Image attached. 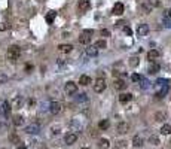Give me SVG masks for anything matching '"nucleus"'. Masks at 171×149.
I'll return each mask as SVG.
<instances>
[{"mask_svg": "<svg viewBox=\"0 0 171 149\" xmlns=\"http://www.w3.org/2000/svg\"><path fill=\"white\" fill-rule=\"evenodd\" d=\"M110 143H109V140L107 139H101L100 142H98V148L100 149H109Z\"/></svg>", "mask_w": 171, "mask_h": 149, "instance_id": "nucleus-22", "label": "nucleus"}, {"mask_svg": "<svg viewBox=\"0 0 171 149\" xmlns=\"http://www.w3.org/2000/svg\"><path fill=\"white\" fill-rule=\"evenodd\" d=\"M131 99H133V94H129V93H123V94L119 95V101L122 103V105H127V103H129Z\"/></svg>", "mask_w": 171, "mask_h": 149, "instance_id": "nucleus-13", "label": "nucleus"}, {"mask_svg": "<svg viewBox=\"0 0 171 149\" xmlns=\"http://www.w3.org/2000/svg\"><path fill=\"white\" fill-rule=\"evenodd\" d=\"M156 97L158 99H162V97H165L167 91H168V81L167 79H158L156 83Z\"/></svg>", "mask_w": 171, "mask_h": 149, "instance_id": "nucleus-1", "label": "nucleus"}, {"mask_svg": "<svg viewBox=\"0 0 171 149\" xmlns=\"http://www.w3.org/2000/svg\"><path fill=\"white\" fill-rule=\"evenodd\" d=\"M158 57H159V51H156V49H152V51H149V52H147L149 61H155Z\"/></svg>", "mask_w": 171, "mask_h": 149, "instance_id": "nucleus-18", "label": "nucleus"}, {"mask_svg": "<svg viewBox=\"0 0 171 149\" xmlns=\"http://www.w3.org/2000/svg\"><path fill=\"white\" fill-rule=\"evenodd\" d=\"M94 34V30H85L83 33L79 36V43H83V45H86L91 42V37H92Z\"/></svg>", "mask_w": 171, "mask_h": 149, "instance_id": "nucleus-3", "label": "nucleus"}, {"mask_svg": "<svg viewBox=\"0 0 171 149\" xmlns=\"http://www.w3.org/2000/svg\"><path fill=\"white\" fill-rule=\"evenodd\" d=\"M24 124V119H22V116L21 115H17L15 118H14V125L19 127V125H22Z\"/></svg>", "mask_w": 171, "mask_h": 149, "instance_id": "nucleus-27", "label": "nucleus"}, {"mask_svg": "<svg viewBox=\"0 0 171 149\" xmlns=\"http://www.w3.org/2000/svg\"><path fill=\"white\" fill-rule=\"evenodd\" d=\"M116 148H119V149H125V148H127V142L119 140V142H118V145H116Z\"/></svg>", "mask_w": 171, "mask_h": 149, "instance_id": "nucleus-34", "label": "nucleus"}, {"mask_svg": "<svg viewBox=\"0 0 171 149\" xmlns=\"http://www.w3.org/2000/svg\"><path fill=\"white\" fill-rule=\"evenodd\" d=\"M123 24H125L123 21H118L116 23V27H123Z\"/></svg>", "mask_w": 171, "mask_h": 149, "instance_id": "nucleus-43", "label": "nucleus"}, {"mask_svg": "<svg viewBox=\"0 0 171 149\" xmlns=\"http://www.w3.org/2000/svg\"><path fill=\"white\" fill-rule=\"evenodd\" d=\"M97 54H98V51H97V48H95V46L86 48V55H89V57H95Z\"/></svg>", "mask_w": 171, "mask_h": 149, "instance_id": "nucleus-26", "label": "nucleus"}, {"mask_svg": "<svg viewBox=\"0 0 171 149\" xmlns=\"http://www.w3.org/2000/svg\"><path fill=\"white\" fill-rule=\"evenodd\" d=\"M64 91H65V94H67V95H70V94H75L76 91H77V85H76V83L75 82H67V83H65V87H64Z\"/></svg>", "mask_w": 171, "mask_h": 149, "instance_id": "nucleus-6", "label": "nucleus"}, {"mask_svg": "<svg viewBox=\"0 0 171 149\" xmlns=\"http://www.w3.org/2000/svg\"><path fill=\"white\" fill-rule=\"evenodd\" d=\"M22 97H17V99L14 100V103H12V106H14L15 109H19V107H21L22 106Z\"/></svg>", "mask_w": 171, "mask_h": 149, "instance_id": "nucleus-25", "label": "nucleus"}, {"mask_svg": "<svg viewBox=\"0 0 171 149\" xmlns=\"http://www.w3.org/2000/svg\"><path fill=\"white\" fill-rule=\"evenodd\" d=\"M83 149H89V148H83Z\"/></svg>", "mask_w": 171, "mask_h": 149, "instance_id": "nucleus-47", "label": "nucleus"}, {"mask_svg": "<svg viewBox=\"0 0 171 149\" xmlns=\"http://www.w3.org/2000/svg\"><path fill=\"white\" fill-rule=\"evenodd\" d=\"M140 82H141V88H144V89H146V88L149 87V81H147V79H144V77H141V79H140Z\"/></svg>", "mask_w": 171, "mask_h": 149, "instance_id": "nucleus-35", "label": "nucleus"}, {"mask_svg": "<svg viewBox=\"0 0 171 149\" xmlns=\"http://www.w3.org/2000/svg\"><path fill=\"white\" fill-rule=\"evenodd\" d=\"M71 49H73V46H71V45H69V43H61L60 46H58V51H60V52H64V54L70 52Z\"/></svg>", "mask_w": 171, "mask_h": 149, "instance_id": "nucleus-17", "label": "nucleus"}, {"mask_svg": "<svg viewBox=\"0 0 171 149\" xmlns=\"http://www.w3.org/2000/svg\"><path fill=\"white\" fill-rule=\"evenodd\" d=\"M129 66L131 67H137V66H139V57H131L129 58Z\"/></svg>", "mask_w": 171, "mask_h": 149, "instance_id": "nucleus-29", "label": "nucleus"}, {"mask_svg": "<svg viewBox=\"0 0 171 149\" xmlns=\"http://www.w3.org/2000/svg\"><path fill=\"white\" fill-rule=\"evenodd\" d=\"M116 131L119 134H127L129 131V124L128 122H119V124L116 125Z\"/></svg>", "mask_w": 171, "mask_h": 149, "instance_id": "nucleus-8", "label": "nucleus"}, {"mask_svg": "<svg viewBox=\"0 0 171 149\" xmlns=\"http://www.w3.org/2000/svg\"><path fill=\"white\" fill-rule=\"evenodd\" d=\"M122 28H123V33H125V34H127V36H131V33H133V31H131V28H129V27H127V25H123Z\"/></svg>", "mask_w": 171, "mask_h": 149, "instance_id": "nucleus-39", "label": "nucleus"}, {"mask_svg": "<svg viewBox=\"0 0 171 149\" xmlns=\"http://www.w3.org/2000/svg\"><path fill=\"white\" fill-rule=\"evenodd\" d=\"M18 149H27V148H25V146H19Z\"/></svg>", "mask_w": 171, "mask_h": 149, "instance_id": "nucleus-45", "label": "nucleus"}, {"mask_svg": "<svg viewBox=\"0 0 171 149\" xmlns=\"http://www.w3.org/2000/svg\"><path fill=\"white\" fill-rule=\"evenodd\" d=\"M49 111H51L52 115L60 113V111H61V103H58V101H51V105H49Z\"/></svg>", "mask_w": 171, "mask_h": 149, "instance_id": "nucleus-9", "label": "nucleus"}, {"mask_svg": "<svg viewBox=\"0 0 171 149\" xmlns=\"http://www.w3.org/2000/svg\"><path fill=\"white\" fill-rule=\"evenodd\" d=\"M9 140L12 142V143H19V137H18L17 134H14V133L9 134Z\"/></svg>", "mask_w": 171, "mask_h": 149, "instance_id": "nucleus-31", "label": "nucleus"}, {"mask_svg": "<svg viewBox=\"0 0 171 149\" xmlns=\"http://www.w3.org/2000/svg\"><path fill=\"white\" fill-rule=\"evenodd\" d=\"M143 11L146 12V14H147V12H150V11H152V5H149V3H144V5H143Z\"/></svg>", "mask_w": 171, "mask_h": 149, "instance_id": "nucleus-36", "label": "nucleus"}, {"mask_svg": "<svg viewBox=\"0 0 171 149\" xmlns=\"http://www.w3.org/2000/svg\"><path fill=\"white\" fill-rule=\"evenodd\" d=\"M101 36H106V37H107V36H110V31H109V30H106V28H103V30H101Z\"/></svg>", "mask_w": 171, "mask_h": 149, "instance_id": "nucleus-41", "label": "nucleus"}, {"mask_svg": "<svg viewBox=\"0 0 171 149\" xmlns=\"http://www.w3.org/2000/svg\"><path fill=\"white\" fill-rule=\"evenodd\" d=\"M133 146H134V148L143 146V139L140 137V136H134V139H133Z\"/></svg>", "mask_w": 171, "mask_h": 149, "instance_id": "nucleus-19", "label": "nucleus"}, {"mask_svg": "<svg viewBox=\"0 0 171 149\" xmlns=\"http://www.w3.org/2000/svg\"><path fill=\"white\" fill-rule=\"evenodd\" d=\"M161 133H162V134H171V125H170V124L162 125V128H161Z\"/></svg>", "mask_w": 171, "mask_h": 149, "instance_id": "nucleus-30", "label": "nucleus"}, {"mask_svg": "<svg viewBox=\"0 0 171 149\" xmlns=\"http://www.w3.org/2000/svg\"><path fill=\"white\" fill-rule=\"evenodd\" d=\"M155 119H156L158 122H162V121L167 119V115L164 113V112H156V113H155Z\"/></svg>", "mask_w": 171, "mask_h": 149, "instance_id": "nucleus-23", "label": "nucleus"}, {"mask_svg": "<svg viewBox=\"0 0 171 149\" xmlns=\"http://www.w3.org/2000/svg\"><path fill=\"white\" fill-rule=\"evenodd\" d=\"M0 149H6V148H0Z\"/></svg>", "mask_w": 171, "mask_h": 149, "instance_id": "nucleus-48", "label": "nucleus"}, {"mask_svg": "<svg viewBox=\"0 0 171 149\" xmlns=\"http://www.w3.org/2000/svg\"><path fill=\"white\" fill-rule=\"evenodd\" d=\"M91 9V2L89 0H79V3H77V11L79 12H88Z\"/></svg>", "mask_w": 171, "mask_h": 149, "instance_id": "nucleus-5", "label": "nucleus"}, {"mask_svg": "<svg viewBox=\"0 0 171 149\" xmlns=\"http://www.w3.org/2000/svg\"><path fill=\"white\" fill-rule=\"evenodd\" d=\"M131 79H133V82H140L141 76H140V75H137V73H134L133 76H131Z\"/></svg>", "mask_w": 171, "mask_h": 149, "instance_id": "nucleus-37", "label": "nucleus"}, {"mask_svg": "<svg viewBox=\"0 0 171 149\" xmlns=\"http://www.w3.org/2000/svg\"><path fill=\"white\" fill-rule=\"evenodd\" d=\"M147 33H149V25L147 24H140L139 27H137V36L139 37L147 36Z\"/></svg>", "mask_w": 171, "mask_h": 149, "instance_id": "nucleus-7", "label": "nucleus"}, {"mask_svg": "<svg viewBox=\"0 0 171 149\" xmlns=\"http://www.w3.org/2000/svg\"><path fill=\"white\" fill-rule=\"evenodd\" d=\"M33 69V66H30V64H27V66H25V70H31Z\"/></svg>", "mask_w": 171, "mask_h": 149, "instance_id": "nucleus-44", "label": "nucleus"}, {"mask_svg": "<svg viewBox=\"0 0 171 149\" xmlns=\"http://www.w3.org/2000/svg\"><path fill=\"white\" fill-rule=\"evenodd\" d=\"M19 55H21V48L17 46V45H12V46L8 49V54H6L9 61H17L19 58Z\"/></svg>", "mask_w": 171, "mask_h": 149, "instance_id": "nucleus-2", "label": "nucleus"}, {"mask_svg": "<svg viewBox=\"0 0 171 149\" xmlns=\"http://www.w3.org/2000/svg\"><path fill=\"white\" fill-rule=\"evenodd\" d=\"M161 70V67H159V64H156L155 61H150V64H149V73H158Z\"/></svg>", "mask_w": 171, "mask_h": 149, "instance_id": "nucleus-16", "label": "nucleus"}, {"mask_svg": "<svg viewBox=\"0 0 171 149\" xmlns=\"http://www.w3.org/2000/svg\"><path fill=\"white\" fill-rule=\"evenodd\" d=\"M162 24L165 25V27H171V18H164Z\"/></svg>", "mask_w": 171, "mask_h": 149, "instance_id": "nucleus-38", "label": "nucleus"}, {"mask_svg": "<svg viewBox=\"0 0 171 149\" xmlns=\"http://www.w3.org/2000/svg\"><path fill=\"white\" fill-rule=\"evenodd\" d=\"M113 87H115V89H125L127 88V82H125L123 79H115V83H113Z\"/></svg>", "mask_w": 171, "mask_h": 149, "instance_id": "nucleus-15", "label": "nucleus"}, {"mask_svg": "<svg viewBox=\"0 0 171 149\" xmlns=\"http://www.w3.org/2000/svg\"><path fill=\"white\" fill-rule=\"evenodd\" d=\"M0 128H3V124H0Z\"/></svg>", "mask_w": 171, "mask_h": 149, "instance_id": "nucleus-46", "label": "nucleus"}, {"mask_svg": "<svg viewBox=\"0 0 171 149\" xmlns=\"http://www.w3.org/2000/svg\"><path fill=\"white\" fill-rule=\"evenodd\" d=\"M76 140H77V136L73 134V133L65 134V137H64V142H65L67 145H73V143H76Z\"/></svg>", "mask_w": 171, "mask_h": 149, "instance_id": "nucleus-12", "label": "nucleus"}, {"mask_svg": "<svg viewBox=\"0 0 171 149\" xmlns=\"http://www.w3.org/2000/svg\"><path fill=\"white\" fill-rule=\"evenodd\" d=\"M11 103L9 101H3V105H2V113L6 116V118H8V116L11 115Z\"/></svg>", "mask_w": 171, "mask_h": 149, "instance_id": "nucleus-14", "label": "nucleus"}, {"mask_svg": "<svg viewBox=\"0 0 171 149\" xmlns=\"http://www.w3.org/2000/svg\"><path fill=\"white\" fill-rule=\"evenodd\" d=\"M79 83H81V85H89V83H91V77L86 76V75H82L81 79H79Z\"/></svg>", "mask_w": 171, "mask_h": 149, "instance_id": "nucleus-20", "label": "nucleus"}, {"mask_svg": "<svg viewBox=\"0 0 171 149\" xmlns=\"http://www.w3.org/2000/svg\"><path fill=\"white\" fill-rule=\"evenodd\" d=\"M39 131H40L39 124H30V125L25 127V133H28V134H37Z\"/></svg>", "mask_w": 171, "mask_h": 149, "instance_id": "nucleus-10", "label": "nucleus"}, {"mask_svg": "<svg viewBox=\"0 0 171 149\" xmlns=\"http://www.w3.org/2000/svg\"><path fill=\"white\" fill-rule=\"evenodd\" d=\"M149 142H150L152 145H159V139H158L156 136H150V137H149Z\"/></svg>", "mask_w": 171, "mask_h": 149, "instance_id": "nucleus-32", "label": "nucleus"}, {"mask_svg": "<svg viewBox=\"0 0 171 149\" xmlns=\"http://www.w3.org/2000/svg\"><path fill=\"white\" fill-rule=\"evenodd\" d=\"M86 100H88L86 94H79V95L76 97V101H86Z\"/></svg>", "mask_w": 171, "mask_h": 149, "instance_id": "nucleus-33", "label": "nucleus"}, {"mask_svg": "<svg viewBox=\"0 0 171 149\" xmlns=\"http://www.w3.org/2000/svg\"><path fill=\"white\" fill-rule=\"evenodd\" d=\"M106 46H107V43H106V40H103V39H101V40H97V42H95V48H97V49H104Z\"/></svg>", "mask_w": 171, "mask_h": 149, "instance_id": "nucleus-28", "label": "nucleus"}, {"mask_svg": "<svg viewBox=\"0 0 171 149\" xmlns=\"http://www.w3.org/2000/svg\"><path fill=\"white\" fill-rule=\"evenodd\" d=\"M55 17H57V12H54V11L48 12V15H46V23H48V24H52V23H54V19H55Z\"/></svg>", "mask_w": 171, "mask_h": 149, "instance_id": "nucleus-21", "label": "nucleus"}, {"mask_svg": "<svg viewBox=\"0 0 171 149\" xmlns=\"http://www.w3.org/2000/svg\"><path fill=\"white\" fill-rule=\"evenodd\" d=\"M8 28H9V24H6V23H2V24H0V31L8 30Z\"/></svg>", "mask_w": 171, "mask_h": 149, "instance_id": "nucleus-40", "label": "nucleus"}, {"mask_svg": "<svg viewBox=\"0 0 171 149\" xmlns=\"http://www.w3.org/2000/svg\"><path fill=\"white\" fill-rule=\"evenodd\" d=\"M165 18H171V8L167 9V12H165Z\"/></svg>", "mask_w": 171, "mask_h": 149, "instance_id": "nucleus-42", "label": "nucleus"}, {"mask_svg": "<svg viewBox=\"0 0 171 149\" xmlns=\"http://www.w3.org/2000/svg\"><path fill=\"white\" fill-rule=\"evenodd\" d=\"M123 11H125V6L122 3H115L113 9H112V14H113V15H122Z\"/></svg>", "mask_w": 171, "mask_h": 149, "instance_id": "nucleus-11", "label": "nucleus"}, {"mask_svg": "<svg viewBox=\"0 0 171 149\" xmlns=\"http://www.w3.org/2000/svg\"><path fill=\"white\" fill-rule=\"evenodd\" d=\"M109 127H110V122L107 119H103V121H100V124H98V128H100V130H107Z\"/></svg>", "mask_w": 171, "mask_h": 149, "instance_id": "nucleus-24", "label": "nucleus"}, {"mask_svg": "<svg viewBox=\"0 0 171 149\" xmlns=\"http://www.w3.org/2000/svg\"><path fill=\"white\" fill-rule=\"evenodd\" d=\"M106 87H107V83H106V81H104V77L101 79H97L95 81V83H94V91L95 93H103L104 89H106Z\"/></svg>", "mask_w": 171, "mask_h": 149, "instance_id": "nucleus-4", "label": "nucleus"}]
</instances>
